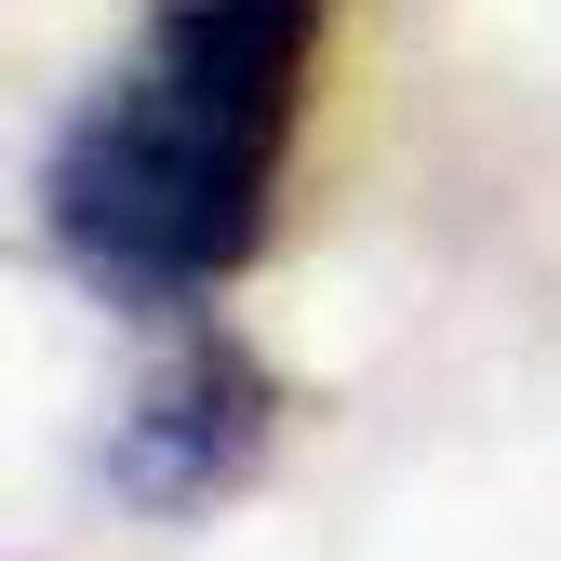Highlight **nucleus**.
Instances as JSON below:
<instances>
[{"mask_svg":"<svg viewBox=\"0 0 561 561\" xmlns=\"http://www.w3.org/2000/svg\"><path fill=\"white\" fill-rule=\"evenodd\" d=\"M321 81V0H148L41 161V241L107 308L187 321L267 254Z\"/></svg>","mask_w":561,"mask_h":561,"instance_id":"nucleus-1","label":"nucleus"},{"mask_svg":"<svg viewBox=\"0 0 561 561\" xmlns=\"http://www.w3.org/2000/svg\"><path fill=\"white\" fill-rule=\"evenodd\" d=\"M267 442H280V375L254 362V334L187 321L107 414V495L148 522H201L267 468Z\"/></svg>","mask_w":561,"mask_h":561,"instance_id":"nucleus-2","label":"nucleus"}]
</instances>
